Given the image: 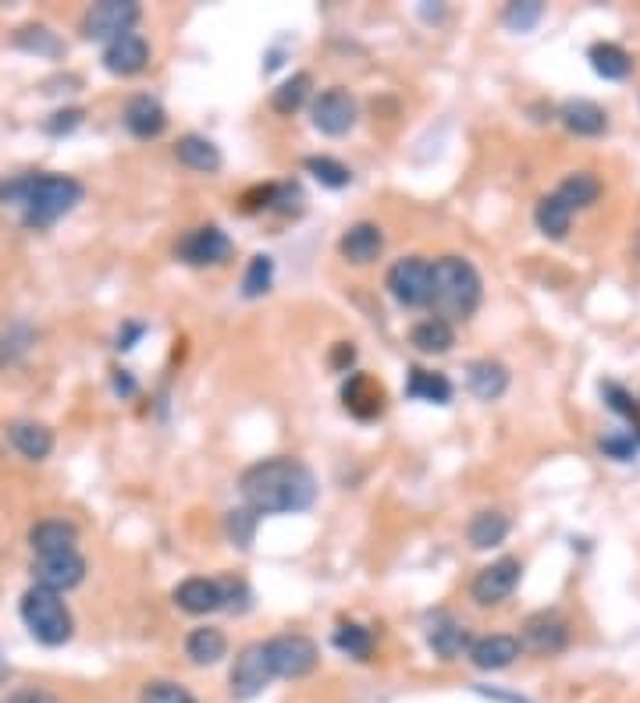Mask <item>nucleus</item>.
<instances>
[{"label": "nucleus", "instance_id": "nucleus-1", "mask_svg": "<svg viewBox=\"0 0 640 703\" xmlns=\"http://www.w3.org/2000/svg\"><path fill=\"white\" fill-rule=\"evenodd\" d=\"M239 490L246 508L257 516H296L317 502V476L307 462L292 455L260 458L242 469Z\"/></svg>", "mask_w": 640, "mask_h": 703}, {"label": "nucleus", "instance_id": "nucleus-2", "mask_svg": "<svg viewBox=\"0 0 640 703\" xmlns=\"http://www.w3.org/2000/svg\"><path fill=\"white\" fill-rule=\"evenodd\" d=\"M82 196H86V188H82L79 178L72 175H50V170H37V175H14L0 182V203H11V207L22 210V225L25 228H50L58 225L61 217H69Z\"/></svg>", "mask_w": 640, "mask_h": 703}, {"label": "nucleus", "instance_id": "nucleus-3", "mask_svg": "<svg viewBox=\"0 0 640 703\" xmlns=\"http://www.w3.org/2000/svg\"><path fill=\"white\" fill-rule=\"evenodd\" d=\"M484 302V281L481 270L466 256H442L434 260V281H431V310L442 320H469Z\"/></svg>", "mask_w": 640, "mask_h": 703}, {"label": "nucleus", "instance_id": "nucleus-4", "mask_svg": "<svg viewBox=\"0 0 640 703\" xmlns=\"http://www.w3.org/2000/svg\"><path fill=\"white\" fill-rule=\"evenodd\" d=\"M19 614H22L25 629L32 632V640L43 647H64L75 637L72 611L61 600V593H54V590L29 587L19 600Z\"/></svg>", "mask_w": 640, "mask_h": 703}, {"label": "nucleus", "instance_id": "nucleus-5", "mask_svg": "<svg viewBox=\"0 0 640 703\" xmlns=\"http://www.w3.org/2000/svg\"><path fill=\"white\" fill-rule=\"evenodd\" d=\"M431 281H434V263L427 256H402V260L389 267L384 288H389V296L402 310H424V306H431Z\"/></svg>", "mask_w": 640, "mask_h": 703}, {"label": "nucleus", "instance_id": "nucleus-6", "mask_svg": "<svg viewBox=\"0 0 640 703\" xmlns=\"http://www.w3.org/2000/svg\"><path fill=\"white\" fill-rule=\"evenodd\" d=\"M140 19H143V8L136 0H100V4H93L82 14V37L107 46L114 40L128 37V32L140 25Z\"/></svg>", "mask_w": 640, "mask_h": 703}, {"label": "nucleus", "instance_id": "nucleus-7", "mask_svg": "<svg viewBox=\"0 0 640 703\" xmlns=\"http://www.w3.org/2000/svg\"><path fill=\"white\" fill-rule=\"evenodd\" d=\"M278 675L271 668V654H267V640H257V643H246L239 654H235V664H231V679H228V693L231 700H257L267 685H271Z\"/></svg>", "mask_w": 640, "mask_h": 703}, {"label": "nucleus", "instance_id": "nucleus-8", "mask_svg": "<svg viewBox=\"0 0 640 703\" xmlns=\"http://www.w3.org/2000/svg\"><path fill=\"white\" fill-rule=\"evenodd\" d=\"M267 654H271V668L278 679H307L320 664V647L307 637V632H281V637L267 640Z\"/></svg>", "mask_w": 640, "mask_h": 703}, {"label": "nucleus", "instance_id": "nucleus-9", "mask_svg": "<svg viewBox=\"0 0 640 703\" xmlns=\"http://www.w3.org/2000/svg\"><path fill=\"white\" fill-rule=\"evenodd\" d=\"M310 122L320 135L328 139H339V135H349L360 122V104L345 85H331V90L317 93L310 104Z\"/></svg>", "mask_w": 640, "mask_h": 703}, {"label": "nucleus", "instance_id": "nucleus-10", "mask_svg": "<svg viewBox=\"0 0 640 703\" xmlns=\"http://www.w3.org/2000/svg\"><path fill=\"white\" fill-rule=\"evenodd\" d=\"M231 256H235V242L228 238V231H221L217 225L185 231L175 246V260H182L185 267H225Z\"/></svg>", "mask_w": 640, "mask_h": 703}, {"label": "nucleus", "instance_id": "nucleus-11", "mask_svg": "<svg viewBox=\"0 0 640 703\" xmlns=\"http://www.w3.org/2000/svg\"><path fill=\"white\" fill-rule=\"evenodd\" d=\"M519 579H524V561L505 555L492 565H484V569L474 576V582H469V597H474V604H481V608H495L516 593Z\"/></svg>", "mask_w": 640, "mask_h": 703}, {"label": "nucleus", "instance_id": "nucleus-12", "mask_svg": "<svg viewBox=\"0 0 640 703\" xmlns=\"http://www.w3.org/2000/svg\"><path fill=\"white\" fill-rule=\"evenodd\" d=\"M519 647L530 650L537 658H555L569 647V622L559 611H534L519 632Z\"/></svg>", "mask_w": 640, "mask_h": 703}, {"label": "nucleus", "instance_id": "nucleus-13", "mask_svg": "<svg viewBox=\"0 0 640 703\" xmlns=\"http://www.w3.org/2000/svg\"><path fill=\"white\" fill-rule=\"evenodd\" d=\"M32 579H37V587H43V590L69 593V590L82 587V579H86V558L79 551L43 555L32 561Z\"/></svg>", "mask_w": 640, "mask_h": 703}, {"label": "nucleus", "instance_id": "nucleus-14", "mask_svg": "<svg viewBox=\"0 0 640 703\" xmlns=\"http://www.w3.org/2000/svg\"><path fill=\"white\" fill-rule=\"evenodd\" d=\"M342 405L352 420L370 423L384 413V387L363 370H352L342 381Z\"/></svg>", "mask_w": 640, "mask_h": 703}, {"label": "nucleus", "instance_id": "nucleus-15", "mask_svg": "<svg viewBox=\"0 0 640 703\" xmlns=\"http://www.w3.org/2000/svg\"><path fill=\"white\" fill-rule=\"evenodd\" d=\"M469 629L448 611H434L427 619V647L434 650V658L442 661H456L463 654H469Z\"/></svg>", "mask_w": 640, "mask_h": 703}, {"label": "nucleus", "instance_id": "nucleus-16", "mask_svg": "<svg viewBox=\"0 0 640 703\" xmlns=\"http://www.w3.org/2000/svg\"><path fill=\"white\" fill-rule=\"evenodd\" d=\"M339 252L342 260L352 267H370L381 260L384 252V231L374 220H357V225H349L339 238Z\"/></svg>", "mask_w": 640, "mask_h": 703}, {"label": "nucleus", "instance_id": "nucleus-17", "mask_svg": "<svg viewBox=\"0 0 640 703\" xmlns=\"http://www.w3.org/2000/svg\"><path fill=\"white\" fill-rule=\"evenodd\" d=\"M100 64H104L114 79H136L140 72H146V64H149V43L140 37V32H128V37L104 46Z\"/></svg>", "mask_w": 640, "mask_h": 703}, {"label": "nucleus", "instance_id": "nucleus-18", "mask_svg": "<svg viewBox=\"0 0 640 703\" xmlns=\"http://www.w3.org/2000/svg\"><path fill=\"white\" fill-rule=\"evenodd\" d=\"M524 654L519 647V637H509V632H492V637H481L469 643V664L477 672H505L509 664H516V658Z\"/></svg>", "mask_w": 640, "mask_h": 703}, {"label": "nucleus", "instance_id": "nucleus-19", "mask_svg": "<svg viewBox=\"0 0 640 703\" xmlns=\"http://www.w3.org/2000/svg\"><path fill=\"white\" fill-rule=\"evenodd\" d=\"M175 604L193 614V619H204V614H214L225 608V593H221V582L207 579V576H189L182 579L175 587Z\"/></svg>", "mask_w": 640, "mask_h": 703}, {"label": "nucleus", "instance_id": "nucleus-20", "mask_svg": "<svg viewBox=\"0 0 640 703\" xmlns=\"http://www.w3.org/2000/svg\"><path fill=\"white\" fill-rule=\"evenodd\" d=\"M122 122L125 128L136 135V139H161V135L167 132V111L161 107L157 96L149 93H136L125 104L122 111Z\"/></svg>", "mask_w": 640, "mask_h": 703}, {"label": "nucleus", "instance_id": "nucleus-21", "mask_svg": "<svg viewBox=\"0 0 640 703\" xmlns=\"http://www.w3.org/2000/svg\"><path fill=\"white\" fill-rule=\"evenodd\" d=\"M509 366L498 363V359H474L466 363V391L481 402H498L505 391H509Z\"/></svg>", "mask_w": 640, "mask_h": 703}, {"label": "nucleus", "instance_id": "nucleus-22", "mask_svg": "<svg viewBox=\"0 0 640 703\" xmlns=\"http://www.w3.org/2000/svg\"><path fill=\"white\" fill-rule=\"evenodd\" d=\"M8 441H11V448L29 462H43V458H50V452H54V431L37 420L8 423Z\"/></svg>", "mask_w": 640, "mask_h": 703}, {"label": "nucleus", "instance_id": "nucleus-23", "mask_svg": "<svg viewBox=\"0 0 640 703\" xmlns=\"http://www.w3.org/2000/svg\"><path fill=\"white\" fill-rule=\"evenodd\" d=\"M559 122L566 125V132L580 135V139H598V135L609 132V114H605L595 100H566L559 107Z\"/></svg>", "mask_w": 640, "mask_h": 703}, {"label": "nucleus", "instance_id": "nucleus-24", "mask_svg": "<svg viewBox=\"0 0 640 703\" xmlns=\"http://www.w3.org/2000/svg\"><path fill=\"white\" fill-rule=\"evenodd\" d=\"M175 157L182 167L189 170H199V175H217V170L225 167V157H221V146H217L214 139H207V135H182V139L175 143Z\"/></svg>", "mask_w": 640, "mask_h": 703}, {"label": "nucleus", "instance_id": "nucleus-25", "mask_svg": "<svg viewBox=\"0 0 640 703\" xmlns=\"http://www.w3.org/2000/svg\"><path fill=\"white\" fill-rule=\"evenodd\" d=\"M75 544H79V526L69 519H40L29 529V547L37 551V558L75 551Z\"/></svg>", "mask_w": 640, "mask_h": 703}, {"label": "nucleus", "instance_id": "nucleus-26", "mask_svg": "<svg viewBox=\"0 0 640 703\" xmlns=\"http://www.w3.org/2000/svg\"><path fill=\"white\" fill-rule=\"evenodd\" d=\"M509 534H513V519L505 516V511H498V508L477 511V516L469 519V526H466V540H469L474 551H492V547L505 544V537H509Z\"/></svg>", "mask_w": 640, "mask_h": 703}, {"label": "nucleus", "instance_id": "nucleus-27", "mask_svg": "<svg viewBox=\"0 0 640 703\" xmlns=\"http://www.w3.org/2000/svg\"><path fill=\"white\" fill-rule=\"evenodd\" d=\"M185 658L196 668H214L228 658V637L217 626H199L185 637Z\"/></svg>", "mask_w": 640, "mask_h": 703}, {"label": "nucleus", "instance_id": "nucleus-28", "mask_svg": "<svg viewBox=\"0 0 640 703\" xmlns=\"http://www.w3.org/2000/svg\"><path fill=\"white\" fill-rule=\"evenodd\" d=\"M406 399L427 402V405H448L452 399H456V387H452V381H448L445 373L413 366L410 376H406Z\"/></svg>", "mask_w": 640, "mask_h": 703}, {"label": "nucleus", "instance_id": "nucleus-29", "mask_svg": "<svg viewBox=\"0 0 640 703\" xmlns=\"http://www.w3.org/2000/svg\"><path fill=\"white\" fill-rule=\"evenodd\" d=\"M410 345L424 355H445V352H452V345H456V328L442 317H427V320L413 323Z\"/></svg>", "mask_w": 640, "mask_h": 703}, {"label": "nucleus", "instance_id": "nucleus-30", "mask_svg": "<svg viewBox=\"0 0 640 703\" xmlns=\"http://www.w3.org/2000/svg\"><path fill=\"white\" fill-rule=\"evenodd\" d=\"M601 182L591 175V170H572V175H566L559 182V188H555V196H559L566 207L577 214V210H591L595 203L601 199Z\"/></svg>", "mask_w": 640, "mask_h": 703}, {"label": "nucleus", "instance_id": "nucleus-31", "mask_svg": "<svg viewBox=\"0 0 640 703\" xmlns=\"http://www.w3.org/2000/svg\"><path fill=\"white\" fill-rule=\"evenodd\" d=\"M331 643L339 654L352 658V661H370L374 658V647H378V637L370 626H360V622H339L331 632Z\"/></svg>", "mask_w": 640, "mask_h": 703}, {"label": "nucleus", "instance_id": "nucleus-32", "mask_svg": "<svg viewBox=\"0 0 640 703\" xmlns=\"http://www.w3.org/2000/svg\"><path fill=\"white\" fill-rule=\"evenodd\" d=\"M587 61H591L595 75L605 79V82H622L633 72V58L619 43H609V40H601L587 50Z\"/></svg>", "mask_w": 640, "mask_h": 703}, {"label": "nucleus", "instance_id": "nucleus-33", "mask_svg": "<svg viewBox=\"0 0 640 703\" xmlns=\"http://www.w3.org/2000/svg\"><path fill=\"white\" fill-rule=\"evenodd\" d=\"M534 225H537V231H541L545 238H551V242H562V238L569 235V228H572V210L555 193H548V196L537 199Z\"/></svg>", "mask_w": 640, "mask_h": 703}, {"label": "nucleus", "instance_id": "nucleus-34", "mask_svg": "<svg viewBox=\"0 0 640 703\" xmlns=\"http://www.w3.org/2000/svg\"><path fill=\"white\" fill-rule=\"evenodd\" d=\"M310 93H313V75L310 72H296V75H289L285 79L278 90L271 93V107L278 111V114H296L302 104H307L310 100Z\"/></svg>", "mask_w": 640, "mask_h": 703}, {"label": "nucleus", "instance_id": "nucleus-35", "mask_svg": "<svg viewBox=\"0 0 640 703\" xmlns=\"http://www.w3.org/2000/svg\"><path fill=\"white\" fill-rule=\"evenodd\" d=\"M19 50H25V54H37V58H61L64 54V43L58 32H50L47 25H22L19 32H14L11 40Z\"/></svg>", "mask_w": 640, "mask_h": 703}, {"label": "nucleus", "instance_id": "nucleus-36", "mask_svg": "<svg viewBox=\"0 0 640 703\" xmlns=\"http://www.w3.org/2000/svg\"><path fill=\"white\" fill-rule=\"evenodd\" d=\"M32 345H37V331H32L29 323H11V328L0 331V370H8L19 363V359H25Z\"/></svg>", "mask_w": 640, "mask_h": 703}, {"label": "nucleus", "instance_id": "nucleus-37", "mask_svg": "<svg viewBox=\"0 0 640 703\" xmlns=\"http://www.w3.org/2000/svg\"><path fill=\"white\" fill-rule=\"evenodd\" d=\"M275 285V256L257 252L246 267V278H242V299H264L267 291Z\"/></svg>", "mask_w": 640, "mask_h": 703}, {"label": "nucleus", "instance_id": "nucleus-38", "mask_svg": "<svg viewBox=\"0 0 640 703\" xmlns=\"http://www.w3.org/2000/svg\"><path fill=\"white\" fill-rule=\"evenodd\" d=\"M302 167H307V175H313V182H320L324 188H334V193L352 185V170L334 157H307Z\"/></svg>", "mask_w": 640, "mask_h": 703}, {"label": "nucleus", "instance_id": "nucleus-39", "mask_svg": "<svg viewBox=\"0 0 640 703\" xmlns=\"http://www.w3.org/2000/svg\"><path fill=\"white\" fill-rule=\"evenodd\" d=\"M257 526H260V516L252 508H231L225 516V534L228 540L239 547V551H249L252 547V537H257Z\"/></svg>", "mask_w": 640, "mask_h": 703}, {"label": "nucleus", "instance_id": "nucleus-40", "mask_svg": "<svg viewBox=\"0 0 640 703\" xmlns=\"http://www.w3.org/2000/svg\"><path fill=\"white\" fill-rule=\"evenodd\" d=\"M541 19H545L541 0H513V4L502 11L505 29H513V32H534L541 25Z\"/></svg>", "mask_w": 640, "mask_h": 703}, {"label": "nucleus", "instance_id": "nucleus-41", "mask_svg": "<svg viewBox=\"0 0 640 703\" xmlns=\"http://www.w3.org/2000/svg\"><path fill=\"white\" fill-rule=\"evenodd\" d=\"M140 703H199L182 682L172 679H154L140 690Z\"/></svg>", "mask_w": 640, "mask_h": 703}, {"label": "nucleus", "instance_id": "nucleus-42", "mask_svg": "<svg viewBox=\"0 0 640 703\" xmlns=\"http://www.w3.org/2000/svg\"><path fill=\"white\" fill-rule=\"evenodd\" d=\"M302 203H307V196H302L299 182H275L271 214H281V217H299V214H302Z\"/></svg>", "mask_w": 640, "mask_h": 703}, {"label": "nucleus", "instance_id": "nucleus-43", "mask_svg": "<svg viewBox=\"0 0 640 703\" xmlns=\"http://www.w3.org/2000/svg\"><path fill=\"white\" fill-rule=\"evenodd\" d=\"M598 448L605 458H616V462H633V455L640 452V441L633 431H622V434H605L598 441Z\"/></svg>", "mask_w": 640, "mask_h": 703}, {"label": "nucleus", "instance_id": "nucleus-44", "mask_svg": "<svg viewBox=\"0 0 640 703\" xmlns=\"http://www.w3.org/2000/svg\"><path fill=\"white\" fill-rule=\"evenodd\" d=\"M82 117H86V111H82V107H61V111H54L43 122V132L54 135V139H61V135H72L82 125Z\"/></svg>", "mask_w": 640, "mask_h": 703}, {"label": "nucleus", "instance_id": "nucleus-45", "mask_svg": "<svg viewBox=\"0 0 640 703\" xmlns=\"http://www.w3.org/2000/svg\"><path fill=\"white\" fill-rule=\"evenodd\" d=\"M217 582H221V593H225V608L228 611H246L252 604V590L246 587L239 576H225V579H217Z\"/></svg>", "mask_w": 640, "mask_h": 703}, {"label": "nucleus", "instance_id": "nucleus-46", "mask_svg": "<svg viewBox=\"0 0 640 703\" xmlns=\"http://www.w3.org/2000/svg\"><path fill=\"white\" fill-rule=\"evenodd\" d=\"M4 703H61V700H58V693L43 690V685H22V690L8 693Z\"/></svg>", "mask_w": 640, "mask_h": 703}, {"label": "nucleus", "instance_id": "nucleus-47", "mask_svg": "<svg viewBox=\"0 0 640 703\" xmlns=\"http://www.w3.org/2000/svg\"><path fill=\"white\" fill-rule=\"evenodd\" d=\"M328 363H331V370L334 373H352V363H357V345H352V341H339V345L331 349V355H328Z\"/></svg>", "mask_w": 640, "mask_h": 703}, {"label": "nucleus", "instance_id": "nucleus-48", "mask_svg": "<svg viewBox=\"0 0 640 703\" xmlns=\"http://www.w3.org/2000/svg\"><path fill=\"white\" fill-rule=\"evenodd\" d=\"M146 334V328H143V323L140 320H132V323H125V328L122 331H117V352H128V349H136V341Z\"/></svg>", "mask_w": 640, "mask_h": 703}, {"label": "nucleus", "instance_id": "nucleus-49", "mask_svg": "<svg viewBox=\"0 0 640 703\" xmlns=\"http://www.w3.org/2000/svg\"><path fill=\"white\" fill-rule=\"evenodd\" d=\"M111 387H114V394H122V399H132V394L140 391L136 376H132L128 370H114L111 373Z\"/></svg>", "mask_w": 640, "mask_h": 703}, {"label": "nucleus", "instance_id": "nucleus-50", "mask_svg": "<svg viewBox=\"0 0 640 703\" xmlns=\"http://www.w3.org/2000/svg\"><path fill=\"white\" fill-rule=\"evenodd\" d=\"M477 693L487 696V700H498V703H530L524 696H516V693H502V690H484V685H477Z\"/></svg>", "mask_w": 640, "mask_h": 703}, {"label": "nucleus", "instance_id": "nucleus-51", "mask_svg": "<svg viewBox=\"0 0 640 703\" xmlns=\"http://www.w3.org/2000/svg\"><path fill=\"white\" fill-rule=\"evenodd\" d=\"M420 14H424L427 22H437V19L445 14V8H434V11H431V8H420Z\"/></svg>", "mask_w": 640, "mask_h": 703}, {"label": "nucleus", "instance_id": "nucleus-52", "mask_svg": "<svg viewBox=\"0 0 640 703\" xmlns=\"http://www.w3.org/2000/svg\"><path fill=\"white\" fill-rule=\"evenodd\" d=\"M8 679V664H4V658H0V682Z\"/></svg>", "mask_w": 640, "mask_h": 703}, {"label": "nucleus", "instance_id": "nucleus-53", "mask_svg": "<svg viewBox=\"0 0 640 703\" xmlns=\"http://www.w3.org/2000/svg\"><path fill=\"white\" fill-rule=\"evenodd\" d=\"M633 256L640 260V231H637V238H633Z\"/></svg>", "mask_w": 640, "mask_h": 703}]
</instances>
